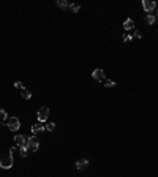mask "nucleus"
<instances>
[{
	"label": "nucleus",
	"mask_w": 158,
	"mask_h": 177,
	"mask_svg": "<svg viewBox=\"0 0 158 177\" xmlns=\"http://www.w3.org/2000/svg\"><path fill=\"white\" fill-rule=\"evenodd\" d=\"M11 166H13V155H10V153L0 155V168L10 169Z\"/></svg>",
	"instance_id": "1"
},
{
	"label": "nucleus",
	"mask_w": 158,
	"mask_h": 177,
	"mask_svg": "<svg viewBox=\"0 0 158 177\" xmlns=\"http://www.w3.org/2000/svg\"><path fill=\"white\" fill-rule=\"evenodd\" d=\"M6 126H8L11 131L16 133L17 130L21 128V122H19V119H17V117H10L8 120H6Z\"/></svg>",
	"instance_id": "2"
},
{
	"label": "nucleus",
	"mask_w": 158,
	"mask_h": 177,
	"mask_svg": "<svg viewBox=\"0 0 158 177\" xmlns=\"http://www.w3.org/2000/svg\"><path fill=\"white\" fill-rule=\"evenodd\" d=\"M26 147H27L28 150H32V152H37V150H38V147H40V142H38V139L35 138V136H30V138H27Z\"/></svg>",
	"instance_id": "3"
},
{
	"label": "nucleus",
	"mask_w": 158,
	"mask_h": 177,
	"mask_svg": "<svg viewBox=\"0 0 158 177\" xmlns=\"http://www.w3.org/2000/svg\"><path fill=\"white\" fill-rule=\"evenodd\" d=\"M37 117H38V122H43V124H44V122L48 120V117H49V108H48V106L40 108Z\"/></svg>",
	"instance_id": "4"
},
{
	"label": "nucleus",
	"mask_w": 158,
	"mask_h": 177,
	"mask_svg": "<svg viewBox=\"0 0 158 177\" xmlns=\"http://www.w3.org/2000/svg\"><path fill=\"white\" fill-rule=\"evenodd\" d=\"M142 8L146 13H152L157 10V3L153 0H142Z\"/></svg>",
	"instance_id": "5"
},
{
	"label": "nucleus",
	"mask_w": 158,
	"mask_h": 177,
	"mask_svg": "<svg viewBox=\"0 0 158 177\" xmlns=\"http://www.w3.org/2000/svg\"><path fill=\"white\" fill-rule=\"evenodd\" d=\"M92 76H93V79H95V81H98V82H103V81L106 79L105 70H101V68H96V70H93Z\"/></svg>",
	"instance_id": "6"
},
{
	"label": "nucleus",
	"mask_w": 158,
	"mask_h": 177,
	"mask_svg": "<svg viewBox=\"0 0 158 177\" xmlns=\"http://www.w3.org/2000/svg\"><path fill=\"white\" fill-rule=\"evenodd\" d=\"M46 130V126H44V124L43 122H37L35 125H32V135H40V133H43Z\"/></svg>",
	"instance_id": "7"
},
{
	"label": "nucleus",
	"mask_w": 158,
	"mask_h": 177,
	"mask_svg": "<svg viewBox=\"0 0 158 177\" xmlns=\"http://www.w3.org/2000/svg\"><path fill=\"white\" fill-rule=\"evenodd\" d=\"M14 142H16L17 147H24V146H26V142H27V136L16 135V136H14Z\"/></svg>",
	"instance_id": "8"
},
{
	"label": "nucleus",
	"mask_w": 158,
	"mask_h": 177,
	"mask_svg": "<svg viewBox=\"0 0 158 177\" xmlns=\"http://www.w3.org/2000/svg\"><path fill=\"white\" fill-rule=\"evenodd\" d=\"M76 168L79 171H85V169L89 168V160H85V158H81V160L76 161Z\"/></svg>",
	"instance_id": "9"
},
{
	"label": "nucleus",
	"mask_w": 158,
	"mask_h": 177,
	"mask_svg": "<svg viewBox=\"0 0 158 177\" xmlns=\"http://www.w3.org/2000/svg\"><path fill=\"white\" fill-rule=\"evenodd\" d=\"M123 27H125V30H133V28H134V21H133V19H127L123 22Z\"/></svg>",
	"instance_id": "10"
},
{
	"label": "nucleus",
	"mask_w": 158,
	"mask_h": 177,
	"mask_svg": "<svg viewBox=\"0 0 158 177\" xmlns=\"http://www.w3.org/2000/svg\"><path fill=\"white\" fill-rule=\"evenodd\" d=\"M21 96H22L24 100H30L32 98V92L28 89H22L21 90Z\"/></svg>",
	"instance_id": "11"
},
{
	"label": "nucleus",
	"mask_w": 158,
	"mask_h": 177,
	"mask_svg": "<svg viewBox=\"0 0 158 177\" xmlns=\"http://www.w3.org/2000/svg\"><path fill=\"white\" fill-rule=\"evenodd\" d=\"M155 21H157V17L153 16V14H147V16H146V22L149 25H153V24H155Z\"/></svg>",
	"instance_id": "12"
},
{
	"label": "nucleus",
	"mask_w": 158,
	"mask_h": 177,
	"mask_svg": "<svg viewBox=\"0 0 158 177\" xmlns=\"http://www.w3.org/2000/svg\"><path fill=\"white\" fill-rule=\"evenodd\" d=\"M68 8H70L71 11H73V13H79V10H81V6H79L78 3H70V6H68Z\"/></svg>",
	"instance_id": "13"
},
{
	"label": "nucleus",
	"mask_w": 158,
	"mask_h": 177,
	"mask_svg": "<svg viewBox=\"0 0 158 177\" xmlns=\"http://www.w3.org/2000/svg\"><path fill=\"white\" fill-rule=\"evenodd\" d=\"M57 6H60V8H68V6H70V3L68 2H65V0H57Z\"/></svg>",
	"instance_id": "14"
},
{
	"label": "nucleus",
	"mask_w": 158,
	"mask_h": 177,
	"mask_svg": "<svg viewBox=\"0 0 158 177\" xmlns=\"http://www.w3.org/2000/svg\"><path fill=\"white\" fill-rule=\"evenodd\" d=\"M8 120V114H6L5 109H0V122H5Z\"/></svg>",
	"instance_id": "15"
},
{
	"label": "nucleus",
	"mask_w": 158,
	"mask_h": 177,
	"mask_svg": "<svg viewBox=\"0 0 158 177\" xmlns=\"http://www.w3.org/2000/svg\"><path fill=\"white\" fill-rule=\"evenodd\" d=\"M103 82H105V87H107V89H111V87H114V85H116V82L111 81V79H107V78H106Z\"/></svg>",
	"instance_id": "16"
},
{
	"label": "nucleus",
	"mask_w": 158,
	"mask_h": 177,
	"mask_svg": "<svg viewBox=\"0 0 158 177\" xmlns=\"http://www.w3.org/2000/svg\"><path fill=\"white\" fill-rule=\"evenodd\" d=\"M44 126H46V130H48V131H54V130H55V124H54V122H48Z\"/></svg>",
	"instance_id": "17"
},
{
	"label": "nucleus",
	"mask_w": 158,
	"mask_h": 177,
	"mask_svg": "<svg viewBox=\"0 0 158 177\" xmlns=\"http://www.w3.org/2000/svg\"><path fill=\"white\" fill-rule=\"evenodd\" d=\"M19 149H21V157H27V155H28V149H27L26 146H24V147H19Z\"/></svg>",
	"instance_id": "18"
},
{
	"label": "nucleus",
	"mask_w": 158,
	"mask_h": 177,
	"mask_svg": "<svg viewBox=\"0 0 158 177\" xmlns=\"http://www.w3.org/2000/svg\"><path fill=\"white\" fill-rule=\"evenodd\" d=\"M122 38H123V41H125V43H128V41H131V40H133V37H131L130 33H125Z\"/></svg>",
	"instance_id": "19"
},
{
	"label": "nucleus",
	"mask_w": 158,
	"mask_h": 177,
	"mask_svg": "<svg viewBox=\"0 0 158 177\" xmlns=\"http://www.w3.org/2000/svg\"><path fill=\"white\" fill-rule=\"evenodd\" d=\"M14 87H16V89H21V90L26 89V87H24V84H22L21 81H16V82H14Z\"/></svg>",
	"instance_id": "20"
},
{
	"label": "nucleus",
	"mask_w": 158,
	"mask_h": 177,
	"mask_svg": "<svg viewBox=\"0 0 158 177\" xmlns=\"http://www.w3.org/2000/svg\"><path fill=\"white\" fill-rule=\"evenodd\" d=\"M133 38H138V40H142V33L139 30H134V35H133Z\"/></svg>",
	"instance_id": "21"
},
{
	"label": "nucleus",
	"mask_w": 158,
	"mask_h": 177,
	"mask_svg": "<svg viewBox=\"0 0 158 177\" xmlns=\"http://www.w3.org/2000/svg\"><path fill=\"white\" fill-rule=\"evenodd\" d=\"M14 152H16V147H11V149H10V152H8V153H10V155H14Z\"/></svg>",
	"instance_id": "22"
},
{
	"label": "nucleus",
	"mask_w": 158,
	"mask_h": 177,
	"mask_svg": "<svg viewBox=\"0 0 158 177\" xmlns=\"http://www.w3.org/2000/svg\"><path fill=\"white\" fill-rule=\"evenodd\" d=\"M157 17H158V6H157Z\"/></svg>",
	"instance_id": "23"
}]
</instances>
